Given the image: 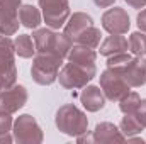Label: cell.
Masks as SVG:
<instances>
[{"mask_svg": "<svg viewBox=\"0 0 146 144\" xmlns=\"http://www.w3.org/2000/svg\"><path fill=\"white\" fill-rule=\"evenodd\" d=\"M36 53L39 54H54L61 59H65L72 49L73 42L65 36L63 32H54L51 27H42V29H34L33 32Z\"/></svg>", "mask_w": 146, "mask_h": 144, "instance_id": "cell-1", "label": "cell"}, {"mask_svg": "<svg viewBox=\"0 0 146 144\" xmlns=\"http://www.w3.org/2000/svg\"><path fill=\"white\" fill-rule=\"evenodd\" d=\"M54 124L63 134L76 137V136H80L87 131L88 119H87L85 112H82L76 105L65 104V105H61L58 108L56 117H54Z\"/></svg>", "mask_w": 146, "mask_h": 144, "instance_id": "cell-2", "label": "cell"}, {"mask_svg": "<svg viewBox=\"0 0 146 144\" xmlns=\"http://www.w3.org/2000/svg\"><path fill=\"white\" fill-rule=\"evenodd\" d=\"M15 49L14 41L9 36L0 34V88L7 90L17 81V68H15Z\"/></svg>", "mask_w": 146, "mask_h": 144, "instance_id": "cell-3", "label": "cell"}, {"mask_svg": "<svg viewBox=\"0 0 146 144\" xmlns=\"http://www.w3.org/2000/svg\"><path fill=\"white\" fill-rule=\"evenodd\" d=\"M63 59L54 54H39L37 53L33 61L31 75L37 85H51L58 80V73Z\"/></svg>", "mask_w": 146, "mask_h": 144, "instance_id": "cell-4", "label": "cell"}, {"mask_svg": "<svg viewBox=\"0 0 146 144\" xmlns=\"http://www.w3.org/2000/svg\"><path fill=\"white\" fill-rule=\"evenodd\" d=\"M14 141L19 144H39L42 143V131L36 122V119L29 114H22L12 126Z\"/></svg>", "mask_w": 146, "mask_h": 144, "instance_id": "cell-5", "label": "cell"}, {"mask_svg": "<svg viewBox=\"0 0 146 144\" xmlns=\"http://www.w3.org/2000/svg\"><path fill=\"white\" fill-rule=\"evenodd\" d=\"M100 88L106 98H109L110 102H119L122 97L129 93V85L124 75L117 70H110V68H107L100 75Z\"/></svg>", "mask_w": 146, "mask_h": 144, "instance_id": "cell-6", "label": "cell"}, {"mask_svg": "<svg viewBox=\"0 0 146 144\" xmlns=\"http://www.w3.org/2000/svg\"><path fill=\"white\" fill-rule=\"evenodd\" d=\"M94 76H95V73L88 71V70H85V68H82V66H78V65H73L70 61H68V63L60 70V73H58V80H60L61 87L70 88V90L87 87V83L92 81Z\"/></svg>", "mask_w": 146, "mask_h": 144, "instance_id": "cell-7", "label": "cell"}, {"mask_svg": "<svg viewBox=\"0 0 146 144\" xmlns=\"http://www.w3.org/2000/svg\"><path fill=\"white\" fill-rule=\"evenodd\" d=\"M21 0H0V34L12 36L19 29Z\"/></svg>", "mask_w": 146, "mask_h": 144, "instance_id": "cell-8", "label": "cell"}, {"mask_svg": "<svg viewBox=\"0 0 146 144\" xmlns=\"http://www.w3.org/2000/svg\"><path fill=\"white\" fill-rule=\"evenodd\" d=\"M27 102V90L22 85H14L0 92V112L15 114Z\"/></svg>", "mask_w": 146, "mask_h": 144, "instance_id": "cell-9", "label": "cell"}, {"mask_svg": "<svg viewBox=\"0 0 146 144\" xmlns=\"http://www.w3.org/2000/svg\"><path fill=\"white\" fill-rule=\"evenodd\" d=\"M102 27L109 34H126L131 27V20H129L127 12L121 7L109 9L102 15Z\"/></svg>", "mask_w": 146, "mask_h": 144, "instance_id": "cell-10", "label": "cell"}, {"mask_svg": "<svg viewBox=\"0 0 146 144\" xmlns=\"http://www.w3.org/2000/svg\"><path fill=\"white\" fill-rule=\"evenodd\" d=\"M66 58L73 65H78V66H82L88 71L97 73V68H95L97 53L92 48H87V46H82V44H73Z\"/></svg>", "mask_w": 146, "mask_h": 144, "instance_id": "cell-11", "label": "cell"}, {"mask_svg": "<svg viewBox=\"0 0 146 144\" xmlns=\"http://www.w3.org/2000/svg\"><path fill=\"white\" fill-rule=\"evenodd\" d=\"M122 75L129 87H143L146 83V59L143 56H134L122 70Z\"/></svg>", "mask_w": 146, "mask_h": 144, "instance_id": "cell-12", "label": "cell"}, {"mask_svg": "<svg viewBox=\"0 0 146 144\" xmlns=\"http://www.w3.org/2000/svg\"><path fill=\"white\" fill-rule=\"evenodd\" d=\"M90 26H94V19L88 14H85V12H75V14L70 15V19L66 20L65 29H63V34L75 44L76 37L80 36V32H83Z\"/></svg>", "mask_w": 146, "mask_h": 144, "instance_id": "cell-13", "label": "cell"}, {"mask_svg": "<svg viewBox=\"0 0 146 144\" xmlns=\"http://www.w3.org/2000/svg\"><path fill=\"white\" fill-rule=\"evenodd\" d=\"M124 141H126V136L112 122H100L94 129V143L112 144V143H124Z\"/></svg>", "mask_w": 146, "mask_h": 144, "instance_id": "cell-14", "label": "cell"}, {"mask_svg": "<svg viewBox=\"0 0 146 144\" xmlns=\"http://www.w3.org/2000/svg\"><path fill=\"white\" fill-rule=\"evenodd\" d=\"M80 102L88 112H99L106 107V95L100 90V87H83L80 93Z\"/></svg>", "mask_w": 146, "mask_h": 144, "instance_id": "cell-15", "label": "cell"}, {"mask_svg": "<svg viewBox=\"0 0 146 144\" xmlns=\"http://www.w3.org/2000/svg\"><path fill=\"white\" fill-rule=\"evenodd\" d=\"M72 12H70V5H63V7H56V9H46L42 10V19L46 22L48 27L51 29H60L66 24V20L70 19Z\"/></svg>", "mask_w": 146, "mask_h": 144, "instance_id": "cell-16", "label": "cell"}, {"mask_svg": "<svg viewBox=\"0 0 146 144\" xmlns=\"http://www.w3.org/2000/svg\"><path fill=\"white\" fill-rule=\"evenodd\" d=\"M127 48H129V41L122 36V34H112V36H109L100 44V54L109 58L112 54L126 53Z\"/></svg>", "mask_w": 146, "mask_h": 144, "instance_id": "cell-17", "label": "cell"}, {"mask_svg": "<svg viewBox=\"0 0 146 144\" xmlns=\"http://www.w3.org/2000/svg\"><path fill=\"white\" fill-rule=\"evenodd\" d=\"M19 20L27 29H37L41 24V12L34 5H21L19 9Z\"/></svg>", "mask_w": 146, "mask_h": 144, "instance_id": "cell-18", "label": "cell"}, {"mask_svg": "<svg viewBox=\"0 0 146 144\" xmlns=\"http://www.w3.org/2000/svg\"><path fill=\"white\" fill-rule=\"evenodd\" d=\"M14 49H15V54H19L21 58H33L36 54L34 39L27 34H19L14 39Z\"/></svg>", "mask_w": 146, "mask_h": 144, "instance_id": "cell-19", "label": "cell"}, {"mask_svg": "<svg viewBox=\"0 0 146 144\" xmlns=\"http://www.w3.org/2000/svg\"><path fill=\"white\" fill-rule=\"evenodd\" d=\"M100 36H102V34H100V29L90 26V27H87L83 32H80V36L76 37L75 44H82V46H87V48L95 49V48H99V44H100Z\"/></svg>", "mask_w": 146, "mask_h": 144, "instance_id": "cell-20", "label": "cell"}, {"mask_svg": "<svg viewBox=\"0 0 146 144\" xmlns=\"http://www.w3.org/2000/svg\"><path fill=\"white\" fill-rule=\"evenodd\" d=\"M119 129H121V132H122L126 137H129V136L139 134L145 127L141 126V122L136 119L134 114H124V117H122V120H121V124H119Z\"/></svg>", "mask_w": 146, "mask_h": 144, "instance_id": "cell-21", "label": "cell"}, {"mask_svg": "<svg viewBox=\"0 0 146 144\" xmlns=\"http://www.w3.org/2000/svg\"><path fill=\"white\" fill-rule=\"evenodd\" d=\"M129 49L133 51L134 56H145L146 54V34L141 32H133L129 37Z\"/></svg>", "mask_w": 146, "mask_h": 144, "instance_id": "cell-22", "label": "cell"}, {"mask_svg": "<svg viewBox=\"0 0 146 144\" xmlns=\"http://www.w3.org/2000/svg\"><path fill=\"white\" fill-rule=\"evenodd\" d=\"M139 102H141L139 95L136 92H129L126 97H122L119 100V108H121L122 114H134L138 105H139Z\"/></svg>", "mask_w": 146, "mask_h": 144, "instance_id": "cell-23", "label": "cell"}, {"mask_svg": "<svg viewBox=\"0 0 146 144\" xmlns=\"http://www.w3.org/2000/svg\"><path fill=\"white\" fill-rule=\"evenodd\" d=\"M131 54L126 51V53H119V54H112L107 58V68L110 70H117V71L122 73V70L126 68V65L131 61Z\"/></svg>", "mask_w": 146, "mask_h": 144, "instance_id": "cell-24", "label": "cell"}, {"mask_svg": "<svg viewBox=\"0 0 146 144\" xmlns=\"http://www.w3.org/2000/svg\"><path fill=\"white\" fill-rule=\"evenodd\" d=\"M12 126H14V122H12L10 114H7V112H0V134L9 132V131L12 129Z\"/></svg>", "mask_w": 146, "mask_h": 144, "instance_id": "cell-25", "label": "cell"}, {"mask_svg": "<svg viewBox=\"0 0 146 144\" xmlns=\"http://www.w3.org/2000/svg\"><path fill=\"white\" fill-rule=\"evenodd\" d=\"M63 5H70L68 0H39V7H41L42 10H46V9L63 7Z\"/></svg>", "mask_w": 146, "mask_h": 144, "instance_id": "cell-26", "label": "cell"}, {"mask_svg": "<svg viewBox=\"0 0 146 144\" xmlns=\"http://www.w3.org/2000/svg\"><path fill=\"white\" fill-rule=\"evenodd\" d=\"M134 115H136V119L141 122V126L146 127V100H141V102H139V105L136 108Z\"/></svg>", "mask_w": 146, "mask_h": 144, "instance_id": "cell-27", "label": "cell"}, {"mask_svg": "<svg viewBox=\"0 0 146 144\" xmlns=\"http://www.w3.org/2000/svg\"><path fill=\"white\" fill-rule=\"evenodd\" d=\"M138 27H139V31L146 32V9L138 14Z\"/></svg>", "mask_w": 146, "mask_h": 144, "instance_id": "cell-28", "label": "cell"}, {"mask_svg": "<svg viewBox=\"0 0 146 144\" xmlns=\"http://www.w3.org/2000/svg\"><path fill=\"white\" fill-rule=\"evenodd\" d=\"M127 5H131L133 9H143L146 7V0H124Z\"/></svg>", "mask_w": 146, "mask_h": 144, "instance_id": "cell-29", "label": "cell"}, {"mask_svg": "<svg viewBox=\"0 0 146 144\" xmlns=\"http://www.w3.org/2000/svg\"><path fill=\"white\" fill-rule=\"evenodd\" d=\"M76 141L78 143H94V134H87V131L80 136H76Z\"/></svg>", "mask_w": 146, "mask_h": 144, "instance_id": "cell-30", "label": "cell"}, {"mask_svg": "<svg viewBox=\"0 0 146 144\" xmlns=\"http://www.w3.org/2000/svg\"><path fill=\"white\" fill-rule=\"evenodd\" d=\"M114 2H115V0H94V3H95L97 7H100V9H107L110 5H114Z\"/></svg>", "mask_w": 146, "mask_h": 144, "instance_id": "cell-31", "label": "cell"}, {"mask_svg": "<svg viewBox=\"0 0 146 144\" xmlns=\"http://www.w3.org/2000/svg\"><path fill=\"white\" fill-rule=\"evenodd\" d=\"M12 141H14V137H12V136H9V132H3V134H0V143L9 144V143H12Z\"/></svg>", "mask_w": 146, "mask_h": 144, "instance_id": "cell-32", "label": "cell"}, {"mask_svg": "<svg viewBox=\"0 0 146 144\" xmlns=\"http://www.w3.org/2000/svg\"><path fill=\"white\" fill-rule=\"evenodd\" d=\"M0 92H2V88H0Z\"/></svg>", "mask_w": 146, "mask_h": 144, "instance_id": "cell-33", "label": "cell"}]
</instances>
